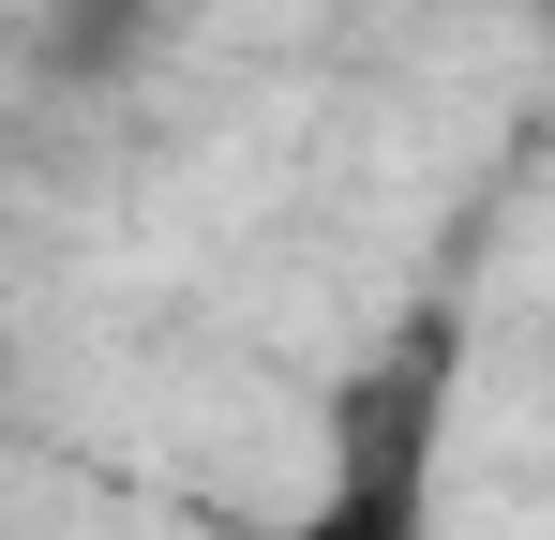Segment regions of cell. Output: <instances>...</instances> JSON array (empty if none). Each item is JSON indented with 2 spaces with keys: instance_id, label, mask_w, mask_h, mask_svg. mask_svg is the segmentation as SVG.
Instances as JSON below:
<instances>
[{
  "instance_id": "obj_1",
  "label": "cell",
  "mask_w": 555,
  "mask_h": 540,
  "mask_svg": "<svg viewBox=\"0 0 555 540\" xmlns=\"http://www.w3.org/2000/svg\"><path fill=\"white\" fill-rule=\"evenodd\" d=\"M300 540H421V496H405V465H361V480H331Z\"/></svg>"
}]
</instances>
